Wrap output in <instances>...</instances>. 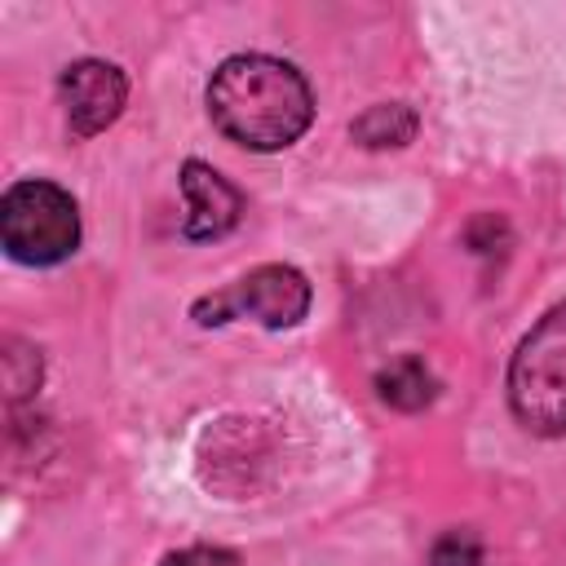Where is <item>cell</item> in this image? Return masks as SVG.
Segmentation results:
<instances>
[{
  "instance_id": "7",
  "label": "cell",
  "mask_w": 566,
  "mask_h": 566,
  "mask_svg": "<svg viewBox=\"0 0 566 566\" xmlns=\"http://www.w3.org/2000/svg\"><path fill=\"white\" fill-rule=\"evenodd\" d=\"M376 394L394 411H424L438 398V376L420 354H398L376 371Z\"/></svg>"
},
{
  "instance_id": "4",
  "label": "cell",
  "mask_w": 566,
  "mask_h": 566,
  "mask_svg": "<svg viewBox=\"0 0 566 566\" xmlns=\"http://www.w3.org/2000/svg\"><path fill=\"white\" fill-rule=\"evenodd\" d=\"M195 323L217 327L230 318H256L261 327H296L310 314V279L292 265H256L234 287L195 301Z\"/></svg>"
},
{
  "instance_id": "10",
  "label": "cell",
  "mask_w": 566,
  "mask_h": 566,
  "mask_svg": "<svg viewBox=\"0 0 566 566\" xmlns=\"http://www.w3.org/2000/svg\"><path fill=\"white\" fill-rule=\"evenodd\" d=\"M4 349H9L4 354V385L13 398H22L40 385V349H31L22 340H4Z\"/></svg>"
},
{
  "instance_id": "8",
  "label": "cell",
  "mask_w": 566,
  "mask_h": 566,
  "mask_svg": "<svg viewBox=\"0 0 566 566\" xmlns=\"http://www.w3.org/2000/svg\"><path fill=\"white\" fill-rule=\"evenodd\" d=\"M416 128H420V119H416V111L402 106V102H376V106H367V111L349 124L354 142L367 146V150L407 146V142L416 137Z\"/></svg>"
},
{
  "instance_id": "1",
  "label": "cell",
  "mask_w": 566,
  "mask_h": 566,
  "mask_svg": "<svg viewBox=\"0 0 566 566\" xmlns=\"http://www.w3.org/2000/svg\"><path fill=\"white\" fill-rule=\"evenodd\" d=\"M212 124L248 150H283L314 119V93L305 75L270 53H234L208 80Z\"/></svg>"
},
{
  "instance_id": "6",
  "label": "cell",
  "mask_w": 566,
  "mask_h": 566,
  "mask_svg": "<svg viewBox=\"0 0 566 566\" xmlns=\"http://www.w3.org/2000/svg\"><path fill=\"white\" fill-rule=\"evenodd\" d=\"M181 195H186V221H181V234L186 239H199V243L221 239L243 217V195L217 168H208L203 159H186V168H181Z\"/></svg>"
},
{
  "instance_id": "3",
  "label": "cell",
  "mask_w": 566,
  "mask_h": 566,
  "mask_svg": "<svg viewBox=\"0 0 566 566\" xmlns=\"http://www.w3.org/2000/svg\"><path fill=\"white\" fill-rule=\"evenodd\" d=\"M0 239L22 265H57L80 243V208L53 181H18L0 199Z\"/></svg>"
},
{
  "instance_id": "2",
  "label": "cell",
  "mask_w": 566,
  "mask_h": 566,
  "mask_svg": "<svg viewBox=\"0 0 566 566\" xmlns=\"http://www.w3.org/2000/svg\"><path fill=\"white\" fill-rule=\"evenodd\" d=\"M509 407L539 438L566 433V305H553L509 363Z\"/></svg>"
},
{
  "instance_id": "5",
  "label": "cell",
  "mask_w": 566,
  "mask_h": 566,
  "mask_svg": "<svg viewBox=\"0 0 566 566\" xmlns=\"http://www.w3.org/2000/svg\"><path fill=\"white\" fill-rule=\"evenodd\" d=\"M62 106H66V124L75 137H93L102 128H111L128 102V80L119 66L97 62V57H80L62 71L57 80Z\"/></svg>"
},
{
  "instance_id": "11",
  "label": "cell",
  "mask_w": 566,
  "mask_h": 566,
  "mask_svg": "<svg viewBox=\"0 0 566 566\" xmlns=\"http://www.w3.org/2000/svg\"><path fill=\"white\" fill-rule=\"evenodd\" d=\"M159 566H243V562H239V553H230V548H217V544H190V548L164 553Z\"/></svg>"
},
{
  "instance_id": "9",
  "label": "cell",
  "mask_w": 566,
  "mask_h": 566,
  "mask_svg": "<svg viewBox=\"0 0 566 566\" xmlns=\"http://www.w3.org/2000/svg\"><path fill=\"white\" fill-rule=\"evenodd\" d=\"M429 566H482V539L469 526H455V531L433 539Z\"/></svg>"
}]
</instances>
